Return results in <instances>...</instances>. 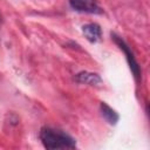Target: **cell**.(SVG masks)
<instances>
[{
    "instance_id": "cell-1",
    "label": "cell",
    "mask_w": 150,
    "mask_h": 150,
    "mask_svg": "<svg viewBox=\"0 0 150 150\" xmlns=\"http://www.w3.org/2000/svg\"><path fill=\"white\" fill-rule=\"evenodd\" d=\"M40 139L46 149H74L76 146L75 139L67 132L54 129L50 127H43L40 130Z\"/></svg>"
},
{
    "instance_id": "cell-2",
    "label": "cell",
    "mask_w": 150,
    "mask_h": 150,
    "mask_svg": "<svg viewBox=\"0 0 150 150\" xmlns=\"http://www.w3.org/2000/svg\"><path fill=\"white\" fill-rule=\"evenodd\" d=\"M111 39H112V40L115 41V43L120 47V49L125 54V57H127L128 64H129V67H130V69H131V73L134 74L135 79H136L137 81H139V79H141V69H139V66H138V63H137V61H136V59H135V56H134V54H132L130 47L125 43V41H124L122 38L117 36L115 33H111Z\"/></svg>"
},
{
    "instance_id": "cell-3",
    "label": "cell",
    "mask_w": 150,
    "mask_h": 150,
    "mask_svg": "<svg viewBox=\"0 0 150 150\" xmlns=\"http://www.w3.org/2000/svg\"><path fill=\"white\" fill-rule=\"evenodd\" d=\"M69 5L73 9L82 13L101 14L102 9L97 4V0H69Z\"/></svg>"
},
{
    "instance_id": "cell-4",
    "label": "cell",
    "mask_w": 150,
    "mask_h": 150,
    "mask_svg": "<svg viewBox=\"0 0 150 150\" xmlns=\"http://www.w3.org/2000/svg\"><path fill=\"white\" fill-rule=\"evenodd\" d=\"M82 32H83L86 39L91 43L97 42L102 36V29H101L100 25H97L95 22L87 23V25L82 26Z\"/></svg>"
},
{
    "instance_id": "cell-5",
    "label": "cell",
    "mask_w": 150,
    "mask_h": 150,
    "mask_svg": "<svg viewBox=\"0 0 150 150\" xmlns=\"http://www.w3.org/2000/svg\"><path fill=\"white\" fill-rule=\"evenodd\" d=\"M75 81L77 83L88 84V86H97L102 82L98 74L90 71H80L79 74L75 75Z\"/></svg>"
},
{
    "instance_id": "cell-6",
    "label": "cell",
    "mask_w": 150,
    "mask_h": 150,
    "mask_svg": "<svg viewBox=\"0 0 150 150\" xmlns=\"http://www.w3.org/2000/svg\"><path fill=\"white\" fill-rule=\"evenodd\" d=\"M100 110H101V114H102L103 118H104L109 124L115 125V124L118 122V120H120L118 114H117L112 108H110L107 103L101 102V104H100Z\"/></svg>"
}]
</instances>
